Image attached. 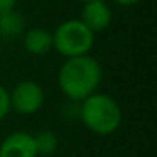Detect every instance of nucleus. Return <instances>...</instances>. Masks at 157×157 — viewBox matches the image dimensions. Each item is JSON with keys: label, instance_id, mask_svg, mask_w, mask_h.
I'll return each mask as SVG.
<instances>
[{"label": "nucleus", "instance_id": "nucleus-1", "mask_svg": "<svg viewBox=\"0 0 157 157\" xmlns=\"http://www.w3.org/2000/svg\"><path fill=\"white\" fill-rule=\"evenodd\" d=\"M103 79V69L93 56L68 58L58 71V86L68 100L81 103L85 98L98 91Z\"/></svg>", "mask_w": 157, "mask_h": 157}, {"label": "nucleus", "instance_id": "nucleus-2", "mask_svg": "<svg viewBox=\"0 0 157 157\" xmlns=\"http://www.w3.org/2000/svg\"><path fill=\"white\" fill-rule=\"evenodd\" d=\"M78 117L95 135H112L122 125V108L117 100L105 93H93L79 103Z\"/></svg>", "mask_w": 157, "mask_h": 157}, {"label": "nucleus", "instance_id": "nucleus-3", "mask_svg": "<svg viewBox=\"0 0 157 157\" xmlns=\"http://www.w3.org/2000/svg\"><path fill=\"white\" fill-rule=\"evenodd\" d=\"M51 34L52 49L66 59L90 54L95 46V34L79 19H68L61 22Z\"/></svg>", "mask_w": 157, "mask_h": 157}, {"label": "nucleus", "instance_id": "nucleus-4", "mask_svg": "<svg viewBox=\"0 0 157 157\" xmlns=\"http://www.w3.org/2000/svg\"><path fill=\"white\" fill-rule=\"evenodd\" d=\"M9 96H10V110L19 115H34L42 108L46 101L42 86L31 79L17 83L9 91Z\"/></svg>", "mask_w": 157, "mask_h": 157}, {"label": "nucleus", "instance_id": "nucleus-5", "mask_svg": "<svg viewBox=\"0 0 157 157\" xmlns=\"http://www.w3.org/2000/svg\"><path fill=\"white\" fill-rule=\"evenodd\" d=\"M112 19H113L112 9L105 0H91V2L83 4L79 21L93 34H98V32H103L105 29H108L110 24H112Z\"/></svg>", "mask_w": 157, "mask_h": 157}, {"label": "nucleus", "instance_id": "nucleus-6", "mask_svg": "<svg viewBox=\"0 0 157 157\" xmlns=\"http://www.w3.org/2000/svg\"><path fill=\"white\" fill-rule=\"evenodd\" d=\"M0 157H39L34 144V135L15 130L0 142Z\"/></svg>", "mask_w": 157, "mask_h": 157}, {"label": "nucleus", "instance_id": "nucleus-7", "mask_svg": "<svg viewBox=\"0 0 157 157\" xmlns=\"http://www.w3.org/2000/svg\"><path fill=\"white\" fill-rule=\"evenodd\" d=\"M24 49L32 56H44L52 51V34L42 27H32L22 34Z\"/></svg>", "mask_w": 157, "mask_h": 157}, {"label": "nucleus", "instance_id": "nucleus-8", "mask_svg": "<svg viewBox=\"0 0 157 157\" xmlns=\"http://www.w3.org/2000/svg\"><path fill=\"white\" fill-rule=\"evenodd\" d=\"M25 31V22L24 17L17 10L4 12L0 14V36L2 37H10L15 39L22 36Z\"/></svg>", "mask_w": 157, "mask_h": 157}, {"label": "nucleus", "instance_id": "nucleus-9", "mask_svg": "<svg viewBox=\"0 0 157 157\" xmlns=\"http://www.w3.org/2000/svg\"><path fill=\"white\" fill-rule=\"evenodd\" d=\"M34 144H36V150L37 155H52L58 150L59 145V139L52 130H39L34 135Z\"/></svg>", "mask_w": 157, "mask_h": 157}, {"label": "nucleus", "instance_id": "nucleus-10", "mask_svg": "<svg viewBox=\"0 0 157 157\" xmlns=\"http://www.w3.org/2000/svg\"><path fill=\"white\" fill-rule=\"evenodd\" d=\"M10 96H9V90L4 85H0V120H4L5 117L10 113Z\"/></svg>", "mask_w": 157, "mask_h": 157}, {"label": "nucleus", "instance_id": "nucleus-11", "mask_svg": "<svg viewBox=\"0 0 157 157\" xmlns=\"http://www.w3.org/2000/svg\"><path fill=\"white\" fill-rule=\"evenodd\" d=\"M15 5H17V0H0V14L15 10Z\"/></svg>", "mask_w": 157, "mask_h": 157}, {"label": "nucleus", "instance_id": "nucleus-12", "mask_svg": "<svg viewBox=\"0 0 157 157\" xmlns=\"http://www.w3.org/2000/svg\"><path fill=\"white\" fill-rule=\"evenodd\" d=\"M117 5H120V7H130V5H135L139 4V2H142V0H113Z\"/></svg>", "mask_w": 157, "mask_h": 157}, {"label": "nucleus", "instance_id": "nucleus-13", "mask_svg": "<svg viewBox=\"0 0 157 157\" xmlns=\"http://www.w3.org/2000/svg\"><path fill=\"white\" fill-rule=\"evenodd\" d=\"M79 2H83V4H86V2H91V0H79Z\"/></svg>", "mask_w": 157, "mask_h": 157}]
</instances>
